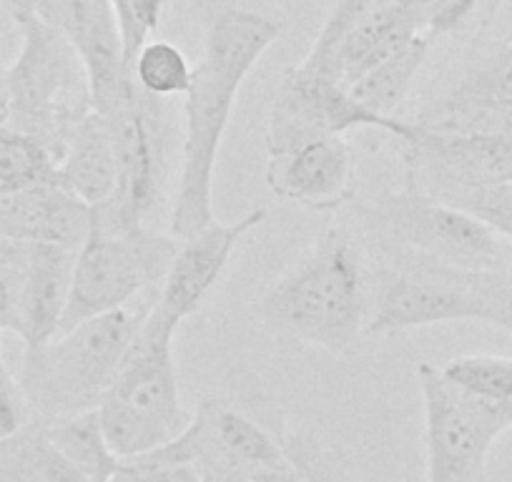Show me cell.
Masks as SVG:
<instances>
[{
	"label": "cell",
	"instance_id": "6da1fadb",
	"mask_svg": "<svg viewBox=\"0 0 512 482\" xmlns=\"http://www.w3.org/2000/svg\"><path fill=\"white\" fill-rule=\"evenodd\" d=\"M282 23L246 8H224L206 23L204 56L184 101V144L176 181L171 236L186 239L214 216V171L246 76L282 38Z\"/></svg>",
	"mask_w": 512,
	"mask_h": 482
},
{
	"label": "cell",
	"instance_id": "7a4b0ae2",
	"mask_svg": "<svg viewBox=\"0 0 512 482\" xmlns=\"http://www.w3.org/2000/svg\"><path fill=\"white\" fill-rule=\"evenodd\" d=\"M369 267L352 236L332 226L274 284L254 314L274 337L349 357L369 322Z\"/></svg>",
	"mask_w": 512,
	"mask_h": 482
},
{
	"label": "cell",
	"instance_id": "3957f363",
	"mask_svg": "<svg viewBox=\"0 0 512 482\" xmlns=\"http://www.w3.org/2000/svg\"><path fill=\"white\" fill-rule=\"evenodd\" d=\"M156 297L159 292H146L126 307L83 319L38 347H26L18 385L38 420L96 410Z\"/></svg>",
	"mask_w": 512,
	"mask_h": 482
},
{
	"label": "cell",
	"instance_id": "277c9868",
	"mask_svg": "<svg viewBox=\"0 0 512 482\" xmlns=\"http://www.w3.org/2000/svg\"><path fill=\"white\" fill-rule=\"evenodd\" d=\"M21 51L6 68L11 88V126L41 141L61 161L76 124L93 111L91 86L81 56L61 31L28 8H13Z\"/></svg>",
	"mask_w": 512,
	"mask_h": 482
},
{
	"label": "cell",
	"instance_id": "5b68a950",
	"mask_svg": "<svg viewBox=\"0 0 512 482\" xmlns=\"http://www.w3.org/2000/svg\"><path fill=\"white\" fill-rule=\"evenodd\" d=\"M384 252L472 272L512 269V244L465 209L422 191L384 189L357 209Z\"/></svg>",
	"mask_w": 512,
	"mask_h": 482
},
{
	"label": "cell",
	"instance_id": "8992f818",
	"mask_svg": "<svg viewBox=\"0 0 512 482\" xmlns=\"http://www.w3.org/2000/svg\"><path fill=\"white\" fill-rule=\"evenodd\" d=\"M116 146V191L91 209V229L103 234L146 226L151 211L164 196L169 176L174 126L166 98L149 96L134 81H123L116 101L103 111Z\"/></svg>",
	"mask_w": 512,
	"mask_h": 482
},
{
	"label": "cell",
	"instance_id": "52a82bcc",
	"mask_svg": "<svg viewBox=\"0 0 512 482\" xmlns=\"http://www.w3.org/2000/svg\"><path fill=\"white\" fill-rule=\"evenodd\" d=\"M179 239L156 234L149 226L103 234L91 229L76 252L61 332L83 319L126 307L146 292H159Z\"/></svg>",
	"mask_w": 512,
	"mask_h": 482
},
{
	"label": "cell",
	"instance_id": "ba28073f",
	"mask_svg": "<svg viewBox=\"0 0 512 482\" xmlns=\"http://www.w3.org/2000/svg\"><path fill=\"white\" fill-rule=\"evenodd\" d=\"M390 254L392 264L369 269L367 334H397L407 329L452 322H485L472 269L445 267L410 254Z\"/></svg>",
	"mask_w": 512,
	"mask_h": 482
},
{
	"label": "cell",
	"instance_id": "9c48e42d",
	"mask_svg": "<svg viewBox=\"0 0 512 482\" xmlns=\"http://www.w3.org/2000/svg\"><path fill=\"white\" fill-rule=\"evenodd\" d=\"M415 375L425 402V482H485L487 455L512 427V407L467 395L430 362Z\"/></svg>",
	"mask_w": 512,
	"mask_h": 482
},
{
	"label": "cell",
	"instance_id": "30bf717a",
	"mask_svg": "<svg viewBox=\"0 0 512 482\" xmlns=\"http://www.w3.org/2000/svg\"><path fill=\"white\" fill-rule=\"evenodd\" d=\"M349 129H379L405 141L410 121L382 118L352 98L347 86L314 68L292 66L279 78L267 121V154L282 151L312 136H342Z\"/></svg>",
	"mask_w": 512,
	"mask_h": 482
},
{
	"label": "cell",
	"instance_id": "8fae6325",
	"mask_svg": "<svg viewBox=\"0 0 512 482\" xmlns=\"http://www.w3.org/2000/svg\"><path fill=\"white\" fill-rule=\"evenodd\" d=\"M422 33L392 0H337L302 63L349 88Z\"/></svg>",
	"mask_w": 512,
	"mask_h": 482
},
{
	"label": "cell",
	"instance_id": "7c38bea8",
	"mask_svg": "<svg viewBox=\"0 0 512 482\" xmlns=\"http://www.w3.org/2000/svg\"><path fill=\"white\" fill-rule=\"evenodd\" d=\"M412 129L410 139L397 141L407 189L445 199L457 191L512 181V139Z\"/></svg>",
	"mask_w": 512,
	"mask_h": 482
},
{
	"label": "cell",
	"instance_id": "4fadbf2b",
	"mask_svg": "<svg viewBox=\"0 0 512 482\" xmlns=\"http://www.w3.org/2000/svg\"><path fill=\"white\" fill-rule=\"evenodd\" d=\"M179 324L151 307L118 365L116 380L106 395L139 407L146 415L166 422L179 435L191 415L184 410L176 372L174 337Z\"/></svg>",
	"mask_w": 512,
	"mask_h": 482
},
{
	"label": "cell",
	"instance_id": "5bb4252c",
	"mask_svg": "<svg viewBox=\"0 0 512 482\" xmlns=\"http://www.w3.org/2000/svg\"><path fill=\"white\" fill-rule=\"evenodd\" d=\"M267 186L277 199L337 211L357 196V156L342 136H312L269 154Z\"/></svg>",
	"mask_w": 512,
	"mask_h": 482
},
{
	"label": "cell",
	"instance_id": "9a60e30c",
	"mask_svg": "<svg viewBox=\"0 0 512 482\" xmlns=\"http://www.w3.org/2000/svg\"><path fill=\"white\" fill-rule=\"evenodd\" d=\"M61 31L81 56L93 108L106 111L131 73L123 66V43L111 0H16Z\"/></svg>",
	"mask_w": 512,
	"mask_h": 482
},
{
	"label": "cell",
	"instance_id": "2e32d148",
	"mask_svg": "<svg viewBox=\"0 0 512 482\" xmlns=\"http://www.w3.org/2000/svg\"><path fill=\"white\" fill-rule=\"evenodd\" d=\"M264 221H267V209L256 206L236 221H229V224L211 221L196 234L179 239V249L159 287L156 309L174 319L176 324L191 317L221 279L241 236Z\"/></svg>",
	"mask_w": 512,
	"mask_h": 482
},
{
	"label": "cell",
	"instance_id": "e0dca14e",
	"mask_svg": "<svg viewBox=\"0 0 512 482\" xmlns=\"http://www.w3.org/2000/svg\"><path fill=\"white\" fill-rule=\"evenodd\" d=\"M91 231V206L58 184L0 194V236L81 249Z\"/></svg>",
	"mask_w": 512,
	"mask_h": 482
},
{
	"label": "cell",
	"instance_id": "ac0fdd59",
	"mask_svg": "<svg viewBox=\"0 0 512 482\" xmlns=\"http://www.w3.org/2000/svg\"><path fill=\"white\" fill-rule=\"evenodd\" d=\"M76 249L46 241H31L23 279V329L26 347H38L61 332L71 294Z\"/></svg>",
	"mask_w": 512,
	"mask_h": 482
},
{
	"label": "cell",
	"instance_id": "d6986e66",
	"mask_svg": "<svg viewBox=\"0 0 512 482\" xmlns=\"http://www.w3.org/2000/svg\"><path fill=\"white\" fill-rule=\"evenodd\" d=\"M116 146H113L111 126L101 111H88L71 131L58 161V179L71 194L98 206L108 201L116 191Z\"/></svg>",
	"mask_w": 512,
	"mask_h": 482
},
{
	"label": "cell",
	"instance_id": "ffe728a7",
	"mask_svg": "<svg viewBox=\"0 0 512 482\" xmlns=\"http://www.w3.org/2000/svg\"><path fill=\"white\" fill-rule=\"evenodd\" d=\"M0 482H91L46 435L41 420L0 437Z\"/></svg>",
	"mask_w": 512,
	"mask_h": 482
},
{
	"label": "cell",
	"instance_id": "44dd1931",
	"mask_svg": "<svg viewBox=\"0 0 512 482\" xmlns=\"http://www.w3.org/2000/svg\"><path fill=\"white\" fill-rule=\"evenodd\" d=\"M427 48H430V41L422 33L415 41L407 43L402 51H397L395 56L369 68L364 76H359L349 86L354 101L382 118H397V108L410 96L412 83L420 76L422 66H425Z\"/></svg>",
	"mask_w": 512,
	"mask_h": 482
},
{
	"label": "cell",
	"instance_id": "7402d4cb",
	"mask_svg": "<svg viewBox=\"0 0 512 482\" xmlns=\"http://www.w3.org/2000/svg\"><path fill=\"white\" fill-rule=\"evenodd\" d=\"M43 427H46V435L51 437L53 445L91 482H111L121 472L123 462L113 455L106 437H103L98 410L48 420L43 422Z\"/></svg>",
	"mask_w": 512,
	"mask_h": 482
},
{
	"label": "cell",
	"instance_id": "603a6c76",
	"mask_svg": "<svg viewBox=\"0 0 512 482\" xmlns=\"http://www.w3.org/2000/svg\"><path fill=\"white\" fill-rule=\"evenodd\" d=\"M96 410L103 437L121 462L151 455L176 437V432L166 422L146 415L139 407L128 405L113 395L103 397Z\"/></svg>",
	"mask_w": 512,
	"mask_h": 482
},
{
	"label": "cell",
	"instance_id": "cb8c5ba5",
	"mask_svg": "<svg viewBox=\"0 0 512 482\" xmlns=\"http://www.w3.org/2000/svg\"><path fill=\"white\" fill-rule=\"evenodd\" d=\"M475 106H512V43L492 51L485 61L467 71L457 86L430 103V108L442 111Z\"/></svg>",
	"mask_w": 512,
	"mask_h": 482
},
{
	"label": "cell",
	"instance_id": "d4e9b609",
	"mask_svg": "<svg viewBox=\"0 0 512 482\" xmlns=\"http://www.w3.org/2000/svg\"><path fill=\"white\" fill-rule=\"evenodd\" d=\"M0 184L8 191L43 184L61 186L58 161L41 141L13 129L11 124H3L0 126Z\"/></svg>",
	"mask_w": 512,
	"mask_h": 482
},
{
	"label": "cell",
	"instance_id": "484cf974",
	"mask_svg": "<svg viewBox=\"0 0 512 482\" xmlns=\"http://www.w3.org/2000/svg\"><path fill=\"white\" fill-rule=\"evenodd\" d=\"M279 442L304 482H357L352 457L337 442L324 440L312 430L279 432Z\"/></svg>",
	"mask_w": 512,
	"mask_h": 482
},
{
	"label": "cell",
	"instance_id": "4316f807",
	"mask_svg": "<svg viewBox=\"0 0 512 482\" xmlns=\"http://www.w3.org/2000/svg\"><path fill=\"white\" fill-rule=\"evenodd\" d=\"M440 372L450 385L460 387L467 395L512 407V357L467 354L450 359Z\"/></svg>",
	"mask_w": 512,
	"mask_h": 482
},
{
	"label": "cell",
	"instance_id": "83f0119b",
	"mask_svg": "<svg viewBox=\"0 0 512 482\" xmlns=\"http://www.w3.org/2000/svg\"><path fill=\"white\" fill-rule=\"evenodd\" d=\"M131 73L141 91H146L149 96L174 98L186 96L194 68L189 66V58L179 46L156 38V41H146L141 46Z\"/></svg>",
	"mask_w": 512,
	"mask_h": 482
},
{
	"label": "cell",
	"instance_id": "f1b7e54d",
	"mask_svg": "<svg viewBox=\"0 0 512 482\" xmlns=\"http://www.w3.org/2000/svg\"><path fill=\"white\" fill-rule=\"evenodd\" d=\"M111 8L121 31L123 66L131 73L141 46L151 41V33L159 28L164 0H111Z\"/></svg>",
	"mask_w": 512,
	"mask_h": 482
},
{
	"label": "cell",
	"instance_id": "f546056e",
	"mask_svg": "<svg viewBox=\"0 0 512 482\" xmlns=\"http://www.w3.org/2000/svg\"><path fill=\"white\" fill-rule=\"evenodd\" d=\"M440 201H447V204L457 206V209H465L467 214L477 216L487 226H492L507 241L512 239V181L485 186V189L457 191V194L445 196Z\"/></svg>",
	"mask_w": 512,
	"mask_h": 482
},
{
	"label": "cell",
	"instance_id": "4dcf8cb0",
	"mask_svg": "<svg viewBox=\"0 0 512 482\" xmlns=\"http://www.w3.org/2000/svg\"><path fill=\"white\" fill-rule=\"evenodd\" d=\"M472 284L485 309V324L512 332V269L472 272Z\"/></svg>",
	"mask_w": 512,
	"mask_h": 482
},
{
	"label": "cell",
	"instance_id": "1f68e13d",
	"mask_svg": "<svg viewBox=\"0 0 512 482\" xmlns=\"http://www.w3.org/2000/svg\"><path fill=\"white\" fill-rule=\"evenodd\" d=\"M23 279L26 267L0 269V334L23 329Z\"/></svg>",
	"mask_w": 512,
	"mask_h": 482
},
{
	"label": "cell",
	"instance_id": "d6a6232c",
	"mask_svg": "<svg viewBox=\"0 0 512 482\" xmlns=\"http://www.w3.org/2000/svg\"><path fill=\"white\" fill-rule=\"evenodd\" d=\"M26 407L21 385L8 372L3 362V349H0V437L13 435L26 425Z\"/></svg>",
	"mask_w": 512,
	"mask_h": 482
},
{
	"label": "cell",
	"instance_id": "836d02e7",
	"mask_svg": "<svg viewBox=\"0 0 512 482\" xmlns=\"http://www.w3.org/2000/svg\"><path fill=\"white\" fill-rule=\"evenodd\" d=\"M480 3L482 0H440L435 11H432L430 23H427V33L442 36V33L457 31V28L470 21Z\"/></svg>",
	"mask_w": 512,
	"mask_h": 482
},
{
	"label": "cell",
	"instance_id": "e575fe53",
	"mask_svg": "<svg viewBox=\"0 0 512 482\" xmlns=\"http://www.w3.org/2000/svg\"><path fill=\"white\" fill-rule=\"evenodd\" d=\"M251 482H304V477L299 475L297 467H294L292 462L287 460V455H284V460L251 472Z\"/></svg>",
	"mask_w": 512,
	"mask_h": 482
},
{
	"label": "cell",
	"instance_id": "d590c367",
	"mask_svg": "<svg viewBox=\"0 0 512 482\" xmlns=\"http://www.w3.org/2000/svg\"><path fill=\"white\" fill-rule=\"evenodd\" d=\"M196 470H199V482H251L249 470H241L236 465H224V462L196 467Z\"/></svg>",
	"mask_w": 512,
	"mask_h": 482
},
{
	"label": "cell",
	"instance_id": "8d00e7d4",
	"mask_svg": "<svg viewBox=\"0 0 512 482\" xmlns=\"http://www.w3.org/2000/svg\"><path fill=\"white\" fill-rule=\"evenodd\" d=\"M28 252H31V241H18L0 236V269L26 267Z\"/></svg>",
	"mask_w": 512,
	"mask_h": 482
},
{
	"label": "cell",
	"instance_id": "74e56055",
	"mask_svg": "<svg viewBox=\"0 0 512 482\" xmlns=\"http://www.w3.org/2000/svg\"><path fill=\"white\" fill-rule=\"evenodd\" d=\"M392 3H395L400 11H405L407 16L415 18V21L427 31V23H430L432 11H435L440 0H392Z\"/></svg>",
	"mask_w": 512,
	"mask_h": 482
},
{
	"label": "cell",
	"instance_id": "f35d334b",
	"mask_svg": "<svg viewBox=\"0 0 512 482\" xmlns=\"http://www.w3.org/2000/svg\"><path fill=\"white\" fill-rule=\"evenodd\" d=\"M3 124H11V88L6 66H0V126Z\"/></svg>",
	"mask_w": 512,
	"mask_h": 482
},
{
	"label": "cell",
	"instance_id": "ab89813d",
	"mask_svg": "<svg viewBox=\"0 0 512 482\" xmlns=\"http://www.w3.org/2000/svg\"><path fill=\"white\" fill-rule=\"evenodd\" d=\"M0 194H8V189L3 184H0Z\"/></svg>",
	"mask_w": 512,
	"mask_h": 482
}]
</instances>
